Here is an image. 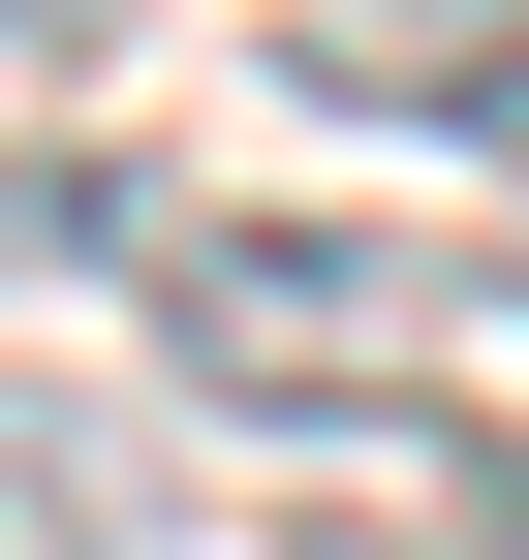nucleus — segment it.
<instances>
[{"instance_id":"f257e3e1","label":"nucleus","mask_w":529,"mask_h":560,"mask_svg":"<svg viewBox=\"0 0 529 560\" xmlns=\"http://www.w3.org/2000/svg\"><path fill=\"white\" fill-rule=\"evenodd\" d=\"M281 94L436 125V156H498V187H529V0H281Z\"/></svg>"},{"instance_id":"f03ea898","label":"nucleus","mask_w":529,"mask_h":560,"mask_svg":"<svg viewBox=\"0 0 529 560\" xmlns=\"http://www.w3.org/2000/svg\"><path fill=\"white\" fill-rule=\"evenodd\" d=\"M125 249H187V219H156V156H94V125H0V312H32V280H125Z\"/></svg>"},{"instance_id":"7ed1b4c3","label":"nucleus","mask_w":529,"mask_h":560,"mask_svg":"<svg viewBox=\"0 0 529 560\" xmlns=\"http://www.w3.org/2000/svg\"><path fill=\"white\" fill-rule=\"evenodd\" d=\"M156 529V436H94V405H0V560H125Z\"/></svg>"},{"instance_id":"20e7f679","label":"nucleus","mask_w":529,"mask_h":560,"mask_svg":"<svg viewBox=\"0 0 529 560\" xmlns=\"http://www.w3.org/2000/svg\"><path fill=\"white\" fill-rule=\"evenodd\" d=\"M94 32H125V0H0V62H32V94H62V62H94Z\"/></svg>"}]
</instances>
